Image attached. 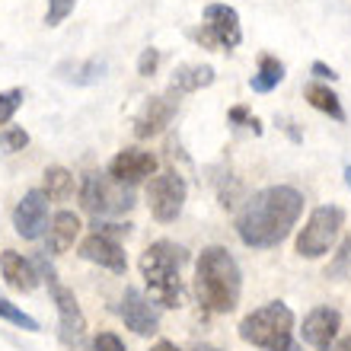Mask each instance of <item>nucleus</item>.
<instances>
[{"label": "nucleus", "mask_w": 351, "mask_h": 351, "mask_svg": "<svg viewBox=\"0 0 351 351\" xmlns=\"http://www.w3.org/2000/svg\"><path fill=\"white\" fill-rule=\"evenodd\" d=\"M304 214V195L294 185H271L246 202L237 217V233L250 250H271L291 237Z\"/></svg>", "instance_id": "f257e3e1"}, {"label": "nucleus", "mask_w": 351, "mask_h": 351, "mask_svg": "<svg viewBox=\"0 0 351 351\" xmlns=\"http://www.w3.org/2000/svg\"><path fill=\"white\" fill-rule=\"evenodd\" d=\"M195 291H198L202 306L211 310V313L237 310L243 291V275L237 259L230 256V250H223V246L202 250L198 265H195Z\"/></svg>", "instance_id": "f03ea898"}, {"label": "nucleus", "mask_w": 351, "mask_h": 351, "mask_svg": "<svg viewBox=\"0 0 351 351\" xmlns=\"http://www.w3.org/2000/svg\"><path fill=\"white\" fill-rule=\"evenodd\" d=\"M189 262L185 246L173 240H157L150 243L147 252L141 256V275L147 281L150 300L160 306H179L182 304V265Z\"/></svg>", "instance_id": "7ed1b4c3"}, {"label": "nucleus", "mask_w": 351, "mask_h": 351, "mask_svg": "<svg viewBox=\"0 0 351 351\" xmlns=\"http://www.w3.org/2000/svg\"><path fill=\"white\" fill-rule=\"evenodd\" d=\"M240 339L262 351H304L294 342V313L281 300L252 310L240 323Z\"/></svg>", "instance_id": "20e7f679"}, {"label": "nucleus", "mask_w": 351, "mask_h": 351, "mask_svg": "<svg viewBox=\"0 0 351 351\" xmlns=\"http://www.w3.org/2000/svg\"><path fill=\"white\" fill-rule=\"evenodd\" d=\"M80 204L93 217H119L134 208L131 185L115 182L109 173H86L80 185Z\"/></svg>", "instance_id": "39448f33"}, {"label": "nucleus", "mask_w": 351, "mask_h": 351, "mask_svg": "<svg viewBox=\"0 0 351 351\" xmlns=\"http://www.w3.org/2000/svg\"><path fill=\"white\" fill-rule=\"evenodd\" d=\"M36 268H38V275L48 281V291H51V300H55L58 335H61V342H64V345H77L86 335V316H84V310H80V304H77L74 291L58 281L55 268L45 262V256H38V259H36Z\"/></svg>", "instance_id": "423d86ee"}, {"label": "nucleus", "mask_w": 351, "mask_h": 351, "mask_svg": "<svg viewBox=\"0 0 351 351\" xmlns=\"http://www.w3.org/2000/svg\"><path fill=\"white\" fill-rule=\"evenodd\" d=\"M342 227H345V211L339 204L316 208L310 214V221L304 223L300 237H297V256H304V259H323L326 252L335 246Z\"/></svg>", "instance_id": "0eeeda50"}, {"label": "nucleus", "mask_w": 351, "mask_h": 351, "mask_svg": "<svg viewBox=\"0 0 351 351\" xmlns=\"http://www.w3.org/2000/svg\"><path fill=\"white\" fill-rule=\"evenodd\" d=\"M185 195H189V185H185V179L176 169L154 176L147 185V204H150L154 221L173 223L185 208Z\"/></svg>", "instance_id": "6e6552de"}, {"label": "nucleus", "mask_w": 351, "mask_h": 351, "mask_svg": "<svg viewBox=\"0 0 351 351\" xmlns=\"http://www.w3.org/2000/svg\"><path fill=\"white\" fill-rule=\"evenodd\" d=\"M195 38L208 48H237L243 42L240 13L227 3H208L204 7V26L195 32Z\"/></svg>", "instance_id": "1a4fd4ad"}, {"label": "nucleus", "mask_w": 351, "mask_h": 351, "mask_svg": "<svg viewBox=\"0 0 351 351\" xmlns=\"http://www.w3.org/2000/svg\"><path fill=\"white\" fill-rule=\"evenodd\" d=\"M48 195L42 189H29L13 208V230L23 240H38L48 233Z\"/></svg>", "instance_id": "9d476101"}, {"label": "nucleus", "mask_w": 351, "mask_h": 351, "mask_svg": "<svg viewBox=\"0 0 351 351\" xmlns=\"http://www.w3.org/2000/svg\"><path fill=\"white\" fill-rule=\"evenodd\" d=\"M154 173H157V157L150 150L125 147L109 160V176L121 185H131V189L138 182H144V179H150Z\"/></svg>", "instance_id": "9b49d317"}, {"label": "nucleus", "mask_w": 351, "mask_h": 351, "mask_svg": "<svg viewBox=\"0 0 351 351\" xmlns=\"http://www.w3.org/2000/svg\"><path fill=\"white\" fill-rule=\"evenodd\" d=\"M339 329H342V313L332 306H316L306 313L300 335L313 351H332V345L339 342Z\"/></svg>", "instance_id": "f8f14e48"}, {"label": "nucleus", "mask_w": 351, "mask_h": 351, "mask_svg": "<svg viewBox=\"0 0 351 351\" xmlns=\"http://www.w3.org/2000/svg\"><path fill=\"white\" fill-rule=\"evenodd\" d=\"M119 313H121V319H125V326L138 335H154L160 329L157 306L150 304V297H144L138 287H128V291H125Z\"/></svg>", "instance_id": "ddd939ff"}, {"label": "nucleus", "mask_w": 351, "mask_h": 351, "mask_svg": "<svg viewBox=\"0 0 351 351\" xmlns=\"http://www.w3.org/2000/svg\"><path fill=\"white\" fill-rule=\"evenodd\" d=\"M80 256L86 262L99 268H109L115 275H125L128 271V259H125V250L121 243H115L112 237H102V233H90L84 243H80Z\"/></svg>", "instance_id": "4468645a"}, {"label": "nucleus", "mask_w": 351, "mask_h": 351, "mask_svg": "<svg viewBox=\"0 0 351 351\" xmlns=\"http://www.w3.org/2000/svg\"><path fill=\"white\" fill-rule=\"evenodd\" d=\"M173 115H176V99L173 96H150L147 106L141 109L138 121H134V134H138L141 141L157 138L160 131L173 121Z\"/></svg>", "instance_id": "2eb2a0df"}, {"label": "nucleus", "mask_w": 351, "mask_h": 351, "mask_svg": "<svg viewBox=\"0 0 351 351\" xmlns=\"http://www.w3.org/2000/svg\"><path fill=\"white\" fill-rule=\"evenodd\" d=\"M0 275H3V281H7L13 291H23V294L36 291L38 281H42L36 262H29L26 256H19V252H13V250L0 252Z\"/></svg>", "instance_id": "dca6fc26"}, {"label": "nucleus", "mask_w": 351, "mask_h": 351, "mask_svg": "<svg viewBox=\"0 0 351 351\" xmlns=\"http://www.w3.org/2000/svg\"><path fill=\"white\" fill-rule=\"evenodd\" d=\"M48 252L58 256V252H67L74 246V240L80 237V217L74 211H58L48 223Z\"/></svg>", "instance_id": "f3484780"}, {"label": "nucleus", "mask_w": 351, "mask_h": 351, "mask_svg": "<svg viewBox=\"0 0 351 351\" xmlns=\"http://www.w3.org/2000/svg\"><path fill=\"white\" fill-rule=\"evenodd\" d=\"M214 84V67L211 64H182L169 80L173 93H195Z\"/></svg>", "instance_id": "a211bd4d"}, {"label": "nucleus", "mask_w": 351, "mask_h": 351, "mask_svg": "<svg viewBox=\"0 0 351 351\" xmlns=\"http://www.w3.org/2000/svg\"><path fill=\"white\" fill-rule=\"evenodd\" d=\"M304 96H306V102H310L313 109H319L323 115H329V119H335V121H345V109H342L339 93L329 90L326 84H306Z\"/></svg>", "instance_id": "6ab92c4d"}, {"label": "nucleus", "mask_w": 351, "mask_h": 351, "mask_svg": "<svg viewBox=\"0 0 351 351\" xmlns=\"http://www.w3.org/2000/svg\"><path fill=\"white\" fill-rule=\"evenodd\" d=\"M281 80H285V64H281L278 58H271V55H262L259 58V71L252 74L250 86L256 93H271Z\"/></svg>", "instance_id": "aec40b11"}, {"label": "nucleus", "mask_w": 351, "mask_h": 351, "mask_svg": "<svg viewBox=\"0 0 351 351\" xmlns=\"http://www.w3.org/2000/svg\"><path fill=\"white\" fill-rule=\"evenodd\" d=\"M58 74L64 77V80H71V84H77V86H90V84H96V80H102V74H106V61L61 64V67H58Z\"/></svg>", "instance_id": "412c9836"}, {"label": "nucleus", "mask_w": 351, "mask_h": 351, "mask_svg": "<svg viewBox=\"0 0 351 351\" xmlns=\"http://www.w3.org/2000/svg\"><path fill=\"white\" fill-rule=\"evenodd\" d=\"M42 192L48 195V202H64L74 192V176L67 173L64 167H48L45 169V189Z\"/></svg>", "instance_id": "4be33fe9"}, {"label": "nucleus", "mask_w": 351, "mask_h": 351, "mask_svg": "<svg viewBox=\"0 0 351 351\" xmlns=\"http://www.w3.org/2000/svg\"><path fill=\"white\" fill-rule=\"evenodd\" d=\"M0 319H7V323L19 326V329H26V332H38V329H42L38 319H32L29 313H23L16 304H10L7 297H0Z\"/></svg>", "instance_id": "5701e85b"}, {"label": "nucleus", "mask_w": 351, "mask_h": 351, "mask_svg": "<svg viewBox=\"0 0 351 351\" xmlns=\"http://www.w3.org/2000/svg\"><path fill=\"white\" fill-rule=\"evenodd\" d=\"M348 271H351V237H345L339 252H335V259L326 268V278H345Z\"/></svg>", "instance_id": "b1692460"}, {"label": "nucleus", "mask_w": 351, "mask_h": 351, "mask_svg": "<svg viewBox=\"0 0 351 351\" xmlns=\"http://www.w3.org/2000/svg\"><path fill=\"white\" fill-rule=\"evenodd\" d=\"M77 0H48V10H45V26H61L71 13H74Z\"/></svg>", "instance_id": "393cba45"}, {"label": "nucleus", "mask_w": 351, "mask_h": 351, "mask_svg": "<svg viewBox=\"0 0 351 351\" xmlns=\"http://www.w3.org/2000/svg\"><path fill=\"white\" fill-rule=\"evenodd\" d=\"M0 147L10 150V154H19V150L29 147V134L23 128H3L0 131Z\"/></svg>", "instance_id": "a878e982"}, {"label": "nucleus", "mask_w": 351, "mask_h": 351, "mask_svg": "<svg viewBox=\"0 0 351 351\" xmlns=\"http://www.w3.org/2000/svg\"><path fill=\"white\" fill-rule=\"evenodd\" d=\"M19 106H23V90H7V93H0V125H7V121L16 115Z\"/></svg>", "instance_id": "bb28decb"}, {"label": "nucleus", "mask_w": 351, "mask_h": 351, "mask_svg": "<svg viewBox=\"0 0 351 351\" xmlns=\"http://www.w3.org/2000/svg\"><path fill=\"white\" fill-rule=\"evenodd\" d=\"M157 67H160V51L157 48H144L138 58V74L150 77V74H157Z\"/></svg>", "instance_id": "cd10ccee"}, {"label": "nucleus", "mask_w": 351, "mask_h": 351, "mask_svg": "<svg viewBox=\"0 0 351 351\" xmlns=\"http://www.w3.org/2000/svg\"><path fill=\"white\" fill-rule=\"evenodd\" d=\"M93 227H96L93 233H102V237H112V233H119V237L125 233V237H128L131 233V223H112V221H106V217H96Z\"/></svg>", "instance_id": "c85d7f7f"}, {"label": "nucleus", "mask_w": 351, "mask_h": 351, "mask_svg": "<svg viewBox=\"0 0 351 351\" xmlns=\"http://www.w3.org/2000/svg\"><path fill=\"white\" fill-rule=\"evenodd\" d=\"M93 351H125V342L115 332H99L93 342Z\"/></svg>", "instance_id": "c756f323"}, {"label": "nucleus", "mask_w": 351, "mask_h": 351, "mask_svg": "<svg viewBox=\"0 0 351 351\" xmlns=\"http://www.w3.org/2000/svg\"><path fill=\"white\" fill-rule=\"evenodd\" d=\"M230 121H237V125H240V121H243V125H250V128L256 131V134H262V125H259V119H252V115H250V112H246V109H243V106H237V109H230Z\"/></svg>", "instance_id": "7c9ffc66"}, {"label": "nucleus", "mask_w": 351, "mask_h": 351, "mask_svg": "<svg viewBox=\"0 0 351 351\" xmlns=\"http://www.w3.org/2000/svg\"><path fill=\"white\" fill-rule=\"evenodd\" d=\"M313 74L319 77V80H339V74H335L329 64H323V61H313Z\"/></svg>", "instance_id": "2f4dec72"}, {"label": "nucleus", "mask_w": 351, "mask_h": 351, "mask_svg": "<svg viewBox=\"0 0 351 351\" xmlns=\"http://www.w3.org/2000/svg\"><path fill=\"white\" fill-rule=\"evenodd\" d=\"M332 351H351V335H345V339H339V342L332 345Z\"/></svg>", "instance_id": "473e14b6"}, {"label": "nucleus", "mask_w": 351, "mask_h": 351, "mask_svg": "<svg viewBox=\"0 0 351 351\" xmlns=\"http://www.w3.org/2000/svg\"><path fill=\"white\" fill-rule=\"evenodd\" d=\"M150 351H179V348H176L173 342H157V345H154V348H150Z\"/></svg>", "instance_id": "72a5a7b5"}, {"label": "nucleus", "mask_w": 351, "mask_h": 351, "mask_svg": "<svg viewBox=\"0 0 351 351\" xmlns=\"http://www.w3.org/2000/svg\"><path fill=\"white\" fill-rule=\"evenodd\" d=\"M192 351H221V348H214V345H208V342H198V345H192Z\"/></svg>", "instance_id": "f704fd0d"}, {"label": "nucleus", "mask_w": 351, "mask_h": 351, "mask_svg": "<svg viewBox=\"0 0 351 351\" xmlns=\"http://www.w3.org/2000/svg\"><path fill=\"white\" fill-rule=\"evenodd\" d=\"M345 182H348V189H351V167H345Z\"/></svg>", "instance_id": "c9c22d12"}]
</instances>
